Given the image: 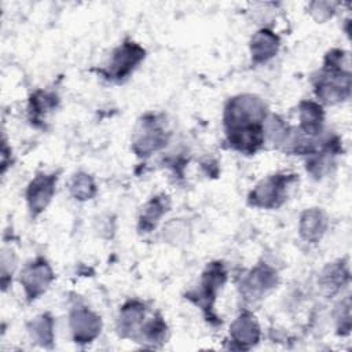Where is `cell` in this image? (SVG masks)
I'll use <instances>...</instances> for the list:
<instances>
[{"label": "cell", "mask_w": 352, "mask_h": 352, "mask_svg": "<svg viewBox=\"0 0 352 352\" xmlns=\"http://www.w3.org/2000/svg\"><path fill=\"white\" fill-rule=\"evenodd\" d=\"M349 280V271L342 261L329 264L320 274L319 283L326 296H333Z\"/></svg>", "instance_id": "2e32d148"}, {"label": "cell", "mask_w": 352, "mask_h": 352, "mask_svg": "<svg viewBox=\"0 0 352 352\" xmlns=\"http://www.w3.org/2000/svg\"><path fill=\"white\" fill-rule=\"evenodd\" d=\"M298 118H300L298 129L302 133H305L309 138H314L318 133H320L323 126V118H324L320 104L311 100L301 102L298 107Z\"/></svg>", "instance_id": "9a60e30c"}, {"label": "cell", "mask_w": 352, "mask_h": 352, "mask_svg": "<svg viewBox=\"0 0 352 352\" xmlns=\"http://www.w3.org/2000/svg\"><path fill=\"white\" fill-rule=\"evenodd\" d=\"M144 319V305L136 300L128 301L120 309L118 330L124 337H135L140 333Z\"/></svg>", "instance_id": "5bb4252c"}, {"label": "cell", "mask_w": 352, "mask_h": 352, "mask_svg": "<svg viewBox=\"0 0 352 352\" xmlns=\"http://www.w3.org/2000/svg\"><path fill=\"white\" fill-rule=\"evenodd\" d=\"M279 50V37L268 30L260 29L250 40V54L254 63H264L274 58Z\"/></svg>", "instance_id": "4fadbf2b"}, {"label": "cell", "mask_w": 352, "mask_h": 352, "mask_svg": "<svg viewBox=\"0 0 352 352\" xmlns=\"http://www.w3.org/2000/svg\"><path fill=\"white\" fill-rule=\"evenodd\" d=\"M265 120V104L254 95H238L228 100L224 109L226 129L261 125Z\"/></svg>", "instance_id": "6da1fadb"}, {"label": "cell", "mask_w": 352, "mask_h": 352, "mask_svg": "<svg viewBox=\"0 0 352 352\" xmlns=\"http://www.w3.org/2000/svg\"><path fill=\"white\" fill-rule=\"evenodd\" d=\"M311 15L318 21V22H324L329 18H331V15L334 14V8L336 4L334 3H329V1H314L308 6Z\"/></svg>", "instance_id": "603a6c76"}, {"label": "cell", "mask_w": 352, "mask_h": 352, "mask_svg": "<svg viewBox=\"0 0 352 352\" xmlns=\"http://www.w3.org/2000/svg\"><path fill=\"white\" fill-rule=\"evenodd\" d=\"M231 338L239 348H249L260 338V327L256 318L245 311L242 312L230 327Z\"/></svg>", "instance_id": "8fae6325"}, {"label": "cell", "mask_w": 352, "mask_h": 352, "mask_svg": "<svg viewBox=\"0 0 352 352\" xmlns=\"http://www.w3.org/2000/svg\"><path fill=\"white\" fill-rule=\"evenodd\" d=\"M168 197L161 195L148 201L142 209L139 219V228L144 232H150L161 219V216L168 210Z\"/></svg>", "instance_id": "ac0fdd59"}, {"label": "cell", "mask_w": 352, "mask_h": 352, "mask_svg": "<svg viewBox=\"0 0 352 352\" xmlns=\"http://www.w3.org/2000/svg\"><path fill=\"white\" fill-rule=\"evenodd\" d=\"M226 282V271L221 263H212L208 265L201 280V304L205 301L209 307L214 300L217 290Z\"/></svg>", "instance_id": "e0dca14e"}, {"label": "cell", "mask_w": 352, "mask_h": 352, "mask_svg": "<svg viewBox=\"0 0 352 352\" xmlns=\"http://www.w3.org/2000/svg\"><path fill=\"white\" fill-rule=\"evenodd\" d=\"M30 337L43 346H50L54 341V320L48 314L34 318L28 324Z\"/></svg>", "instance_id": "d6986e66"}, {"label": "cell", "mask_w": 352, "mask_h": 352, "mask_svg": "<svg viewBox=\"0 0 352 352\" xmlns=\"http://www.w3.org/2000/svg\"><path fill=\"white\" fill-rule=\"evenodd\" d=\"M70 194L78 201L91 199L96 194V186L94 179L84 172L76 173L69 184Z\"/></svg>", "instance_id": "ffe728a7"}, {"label": "cell", "mask_w": 352, "mask_h": 352, "mask_svg": "<svg viewBox=\"0 0 352 352\" xmlns=\"http://www.w3.org/2000/svg\"><path fill=\"white\" fill-rule=\"evenodd\" d=\"M294 177L289 175H272L261 180L249 195V202L257 208H276L287 194V187Z\"/></svg>", "instance_id": "3957f363"}, {"label": "cell", "mask_w": 352, "mask_h": 352, "mask_svg": "<svg viewBox=\"0 0 352 352\" xmlns=\"http://www.w3.org/2000/svg\"><path fill=\"white\" fill-rule=\"evenodd\" d=\"M58 176L55 173L52 175H37L26 190V199L30 209V213L33 216L40 214L47 205L51 202L52 195L55 192V184H56Z\"/></svg>", "instance_id": "ba28073f"}, {"label": "cell", "mask_w": 352, "mask_h": 352, "mask_svg": "<svg viewBox=\"0 0 352 352\" xmlns=\"http://www.w3.org/2000/svg\"><path fill=\"white\" fill-rule=\"evenodd\" d=\"M337 322H338V329L341 330V333H349L351 329V300L349 297H345L340 307H338V316H337Z\"/></svg>", "instance_id": "cb8c5ba5"}, {"label": "cell", "mask_w": 352, "mask_h": 352, "mask_svg": "<svg viewBox=\"0 0 352 352\" xmlns=\"http://www.w3.org/2000/svg\"><path fill=\"white\" fill-rule=\"evenodd\" d=\"M30 102H32L33 113L41 116V114H45L47 111H50L52 107H55L56 96L52 95V94L38 91L32 96Z\"/></svg>", "instance_id": "7402d4cb"}, {"label": "cell", "mask_w": 352, "mask_h": 352, "mask_svg": "<svg viewBox=\"0 0 352 352\" xmlns=\"http://www.w3.org/2000/svg\"><path fill=\"white\" fill-rule=\"evenodd\" d=\"M316 96L327 104L344 102L351 94V74L341 67L324 66L315 84Z\"/></svg>", "instance_id": "7a4b0ae2"}, {"label": "cell", "mask_w": 352, "mask_h": 352, "mask_svg": "<svg viewBox=\"0 0 352 352\" xmlns=\"http://www.w3.org/2000/svg\"><path fill=\"white\" fill-rule=\"evenodd\" d=\"M165 333H166V324L164 323V320L160 316L155 319L153 318L150 322L143 324L140 329L142 337L150 342L162 341L165 337Z\"/></svg>", "instance_id": "44dd1931"}, {"label": "cell", "mask_w": 352, "mask_h": 352, "mask_svg": "<svg viewBox=\"0 0 352 352\" xmlns=\"http://www.w3.org/2000/svg\"><path fill=\"white\" fill-rule=\"evenodd\" d=\"M166 144V135L164 129L151 120L142 121L140 129L133 139V150L138 155H150L151 153L162 148Z\"/></svg>", "instance_id": "9c48e42d"}, {"label": "cell", "mask_w": 352, "mask_h": 352, "mask_svg": "<svg viewBox=\"0 0 352 352\" xmlns=\"http://www.w3.org/2000/svg\"><path fill=\"white\" fill-rule=\"evenodd\" d=\"M144 59V50L131 41L124 43L118 48L114 50L109 72L111 78L114 80H122L128 74L133 72V69Z\"/></svg>", "instance_id": "8992f818"}, {"label": "cell", "mask_w": 352, "mask_h": 352, "mask_svg": "<svg viewBox=\"0 0 352 352\" xmlns=\"http://www.w3.org/2000/svg\"><path fill=\"white\" fill-rule=\"evenodd\" d=\"M226 131H227V139L230 146L246 154L256 153L263 146L265 139V131L263 125L238 126V128H231Z\"/></svg>", "instance_id": "30bf717a"}, {"label": "cell", "mask_w": 352, "mask_h": 352, "mask_svg": "<svg viewBox=\"0 0 352 352\" xmlns=\"http://www.w3.org/2000/svg\"><path fill=\"white\" fill-rule=\"evenodd\" d=\"M276 283V271L265 264H260L254 267L242 280L241 293L243 294L245 300L256 301L265 296V293L270 292L272 287H275Z\"/></svg>", "instance_id": "5b68a950"}, {"label": "cell", "mask_w": 352, "mask_h": 352, "mask_svg": "<svg viewBox=\"0 0 352 352\" xmlns=\"http://www.w3.org/2000/svg\"><path fill=\"white\" fill-rule=\"evenodd\" d=\"M327 228V219L322 209L311 208L302 212L298 221V232L307 242H318Z\"/></svg>", "instance_id": "7c38bea8"}, {"label": "cell", "mask_w": 352, "mask_h": 352, "mask_svg": "<svg viewBox=\"0 0 352 352\" xmlns=\"http://www.w3.org/2000/svg\"><path fill=\"white\" fill-rule=\"evenodd\" d=\"M54 279V272L44 258L28 264L21 274V283L26 297L32 301L41 296Z\"/></svg>", "instance_id": "277c9868"}, {"label": "cell", "mask_w": 352, "mask_h": 352, "mask_svg": "<svg viewBox=\"0 0 352 352\" xmlns=\"http://www.w3.org/2000/svg\"><path fill=\"white\" fill-rule=\"evenodd\" d=\"M72 334L76 342L87 344L98 337L100 333V318L85 307H76L69 316Z\"/></svg>", "instance_id": "52a82bcc"}]
</instances>
